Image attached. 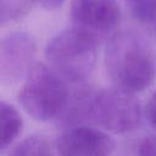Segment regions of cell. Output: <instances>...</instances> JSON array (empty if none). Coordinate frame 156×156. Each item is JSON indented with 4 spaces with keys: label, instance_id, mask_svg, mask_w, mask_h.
Instances as JSON below:
<instances>
[{
    "label": "cell",
    "instance_id": "cell-1",
    "mask_svg": "<svg viewBox=\"0 0 156 156\" xmlns=\"http://www.w3.org/2000/svg\"><path fill=\"white\" fill-rule=\"evenodd\" d=\"M105 68L115 88L144 91L155 79V63L146 43L133 32L116 33L105 50Z\"/></svg>",
    "mask_w": 156,
    "mask_h": 156
},
{
    "label": "cell",
    "instance_id": "cell-2",
    "mask_svg": "<svg viewBox=\"0 0 156 156\" xmlns=\"http://www.w3.org/2000/svg\"><path fill=\"white\" fill-rule=\"evenodd\" d=\"M65 78L52 67L35 62L18 91V102L34 119L48 122L60 117L68 106Z\"/></svg>",
    "mask_w": 156,
    "mask_h": 156
},
{
    "label": "cell",
    "instance_id": "cell-3",
    "mask_svg": "<svg viewBox=\"0 0 156 156\" xmlns=\"http://www.w3.org/2000/svg\"><path fill=\"white\" fill-rule=\"evenodd\" d=\"M45 57L62 78L82 82L91 74L96 63V35L76 26L65 29L46 44Z\"/></svg>",
    "mask_w": 156,
    "mask_h": 156
},
{
    "label": "cell",
    "instance_id": "cell-4",
    "mask_svg": "<svg viewBox=\"0 0 156 156\" xmlns=\"http://www.w3.org/2000/svg\"><path fill=\"white\" fill-rule=\"evenodd\" d=\"M87 113L104 129L123 134L139 127L144 111L133 94L112 88L90 96L87 102Z\"/></svg>",
    "mask_w": 156,
    "mask_h": 156
},
{
    "label": "cell",
    "instance_id": "cell-5",
    "mask_svg": "<svg viewBox=\"0 0 156 156\" xmlns=\"http://www.w3.org/2000/svg\"><path fill=\"white\" fill-rule=\"evenodd\" d=\"M37 51L35 39L27 32H12L0 44V78L13 84L26 78L33 67Z\"/></svg>",
    "mask_w": 156,
    "mask_h": 156
},
{
    "label": "cell",
    "instance_id": "cell-6",
    "mask_svg": "<svg viewBox=\"0 0 156 156\" xmlns=\"http://www.w3.org/2000/svg\"><path fill=\"white\" fill-rule=\"evenodd\" d=\"M55 150L57 156H110L115 150V141L100 129L76 126L57 138Z\"/></svg>",
    "mask_w": 156,
    "mask_h": 156
},
{
    "label": "cell",
    "instance_id": "cell-7",
    "mask_svg": "<svg viewBox=\"0 0 156 156\" xmlns=\"http://www.w3.org/2000/svg\"><path fill=\"white\" fill-rule=\"evenodd\" d=\"M71 18L76 27L96 35L119 24L121 9L116 0H72Z\"/></svg>",
    "mask_w": 156,
    "mask_h": 156
},
{
    "label": "cell",
    "instance_id": "cell-8",
    "mask_svg": "<svg viewBox=\"0 0 156 156\" xmlns=\"http://www.w3.org/2000/svg\"><path fill=\"white\" fill-rule=\"evenodd\" d=\"M0 119H1V149L5 150L21 134L23 121L17 108L4 100L0 104Z\"/></svg>",
    "mask_w": 156,
    "mask_h": 156
},
{
    "label": "cell",
    "instance_id": "cell-9",
    "mask_svg": "<svg viewBox=\"0 0 156 156\" xmlns=\"http://www.w3.org/2000/svg\"><path fill=\"white\" fill-rule=\"evenodd\" d=\"M9 156H57V154L46 139L39 135H32L18 143Z\"/></svg>",
    "mask_w": 156,
    "mask_h": 156
},
{
    "label": "cell",
    "instance_id": "cell-10",
    "mask_svg": "<svg viewBox=\"0 0 156 156\" xmlns=\"http://www.w3.org/2000/svg\"><path fill=\"white\" fill-rule=\"evenodd\" d=\"M130 12L139 24L156 34V0H135L130 2Z\"/></svg>",
    "mask_w": 156,
    "mask_h": 156
},
{
    "label": "cell",
    "instance_id": "cell-11",
    "mask_svg": "<svg viewBox=\"0 0 156 156\" xmlns=\"http://www.w3.org/2000/svg\"><path fill=\"white\" fill-rule=\"evenodd\" d=\"M30 4V0H1V23L20 20L27 13Z\"/></svg>",
    "mask_w": 156,
    "mask_h": 156
},
{
    "label": "cell",
    "instance_id": "cell-12",
    "mask_svg": "<svg viewBox=\"0 0 156 156\" xmlns=\"http://www.w3.org/2000/svg\"><path fill=\"white\" fill-rule=\"evenodd\" d=\"M139 156H156V134L144 138L138 146Z\"/></svg>",
    "mask_w": 156,
    "mask_h": 156
},
{
    "label": "cell",
    "instance_id": "cell-13",
    "mask_svg": "<svg viewBox=\"0 0 156 156\" xmlns=\"http://www.w3.org/2000/svg\"><path fill=\"white\" fill-rule=\"evenodd\" d=\"M144 116L151 126L156 127V90L151 94L144 107Z\"/></svg>",
    "mask_w": 156,
    "mask_h": 156
},
{
    "label": "cell",
    "instance_id": "cell-14",
    "mask_svg": "<svg viewBox=\"0 0 156 156\" xmlns=\"http://www.w3.org/2000/svg\"><path fill=\"white\" fill-rule=\"evenodd\" d=\"M66 0H30L32 4L38 5L44 10H56L63 5Z\"/></svg>",
    "mask_w": 156,
    "mask_h": 156
},
{
    "label": "cell",
    "instance_id": "cell-15",
    "mask_svg": "<svg viewBox=\"0 0 156 156\" xmlns=\"http://www.w3.org/2000/svg\"><path fill=\"white\" fill-rule=\"evenodd\" d=\"M126 1H129V4H130V2H133V1H135V0H126Z\"/></svg>",
    "mask_w": 156,
    "mask_h": 156
}]
</instances>
